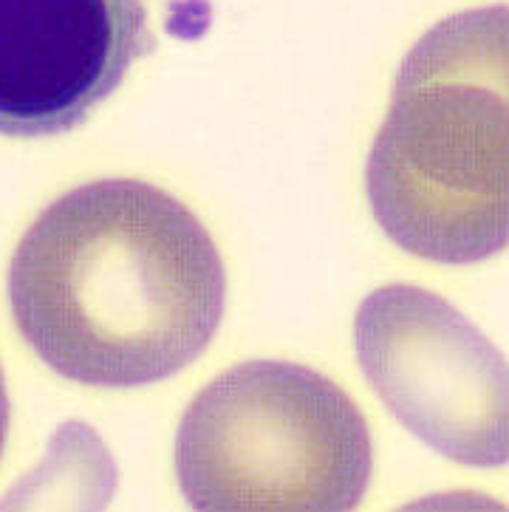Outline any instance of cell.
I'll return each instance as SVG.
<instances>
[{"instance_id":"obj_3","label":"cell","mask_w":509,"mask_h":512,"mask_svg":"<svg viewBox=\"0 0 509 512\" xmlns=\"http://www.w3.org/2000/svg\"><path fill=\"white\" fill-rule=\"evenodd\" d=\"M176 470L207 512H345L368 490V422L340 385L292 363H244L181 416Z\"/></svg>"},{"instance_id":"obj_4","label":"cell","mask_w":509,"mask_h":512,"mask_svg":"<svg viewBox=\"0 0 509 512\" xmlns=\"http://www.w3.org/2000/svg\"><path fill=\"white\" fill-rule=\"evenodd\" d=\"M362 374L405 428L470 467L507 462V363L447 300L391 283L354 323Z\"/></svg>"},{"instance_id":"obj_6","label":"cell","mask_w":509,"mask_h":512,"mask_svg":"<svg viewBox=\"0 0 509 512\" xmlns=\"http://www.w3.org/2000/svg\"><path fill=\"white\" fill-rule=\"evenodd\" d=\"M9 394H6V380H3V368H0V456L6 447V433H9Z\"/></svg>"},{"instance_id":"obj_2","label":"cell","mask_w":509,"mask_h":512,"mask_svg":"<svg viewBox=\"0 0 509 512\" xmlns=\"http://www.w3.org/2000/svg\"><path fill=\"white\" fill-rule=\"evenodd\" d=\"M507 6L436 23L408 51L368 156V201L385 235L436 264L507 247Z\"/></svg>"},{"instance_id":"obj_5","label":"cell","mask_w":509,"mask_h":512,"mask_svg":"<svg viewBox=\"0 0 509 512\" xmlns=\"http://www.w3.org/2000/svg\"><path fill=\"white\" fill-rule=\"evenodd\" d=\"M153 46L145 0H0V136L80 128Z\"/></svg>"},{"instance_id":"obj_1","label":"cell","mask_w":509,"mask_h":512,"mask_svg":"<svg viewBox=\"0 0 509 512\" xmlns=\"http://www.w3.org/2000/svg\"><path fill=\"white\" fill-rule=\"evenodd\" d=\"M227 275L179 199L108 179L66 193L26 230L9 266L23 340L68 380L162 382L196 363L224 317Z\"/></svg>"}]
</instances>
